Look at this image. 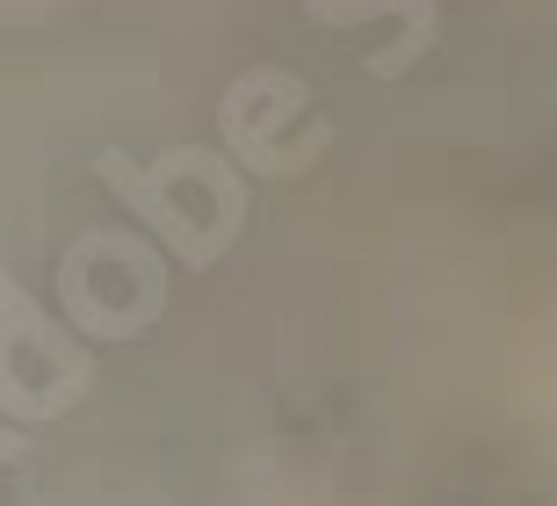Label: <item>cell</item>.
<instances>
[{
	"mask_svg": "<svg viewBox=\"0 0 557 506\" xmlns=\"http://www.w3.org/2000/svg\"><path fill=\"white\" fill-rule=\"evenodd\" d=\"M305 101H311V87L289 81V73H269V65L261 73H239L225 87V101H218V138H225V152L247 166L253 182H289V174H305L333 145V123H319L305 145L283 138V123L305 116Z\"/></svg>",
	"mask_w": 557,
	"mask_h": 506,
	"instance_id": "3",
	"label": "cell"
},
{
	"mask_svg": "<svg viewBox=\"0 0 557 506\" xmlns=\"http://www.w3.org/2000/svg\"><path fill=\"white\" fill-rule=\"evenodd\" d=\"M73 391L65 384H29V377H22L15 369V341H8V333H0V412H15V420H59V412H73Z\"/></svg>",
	"mask_w": 557,
	"mask_h": 506,
	"instance_id": "6",
	"label": "cell"
},
{
	"mask_svg": "<svg viewBox=\"0 0 557 506\" xmlns=\"http://www.w3.org/2000/svg\"><path fill=\"white\" fill-rule=\"evenodd\" d=\"M0 464H29V434L22 427H0Z\"/></svg>",
	"mask_w": 557,
	"mask_h": 506,
	"instance_id": "7",
	"label": "cell"
},
{
	"mask_svg": "<svg viewBox=\"0 0 557 506\" xmlns=\"http://www.w3.org/2000/svg\"><path fill=\"white\" fill-rule=\"evenodd\" d=\"M0 325L15 333V347H29V355H37L59 384H73L87 398V384H95V355H87L81 333H73L65 319H51V311H44V304L29 297L15 275H8V268H0Z\"/></svg>",
	"mask_w": 557,
	"mask_h": 506,
	"instance_id": "4",
	"label": "cell"
},
{
	"mask_svg": "<svg viewBox=\"0 0 557 506\" xmlns=\"http://www.w3.org/2000/svg\"><path fill=\"white\" fill-rule=\"evenodd\" d=\"M305 8H311L319 22H333V29L370 22V15H398V22H406V37H398L392 51H376V59H370L376 81H398V73H406V65H413L420 51L434 44V0H305Z\"/></svg>",
	"mask_w": 557,
	"mask_h": 506,
	"instance_id": "5",
	"label": "cell"
},
{
	"mask_svg": "<svg viewBox=\"0 0 557 506\" xmlns=\"http://www.w3.org/2000/svg\"><path fill=\"white\" fill-rule=\"evenodd\" d=\"M95 182L182 268H218L247 232V166L232 152L174 145L152 166H138L131 152H95Z\"/></svg>",
	"mask_w": 557,
	"mask_h": 506,
	"instance_id": "1",
	"label": "cell"
},
{
	"mask_svg": "<svg viewBox=\"0 0 557 506\" xmlns=\"http://www.w3.org/2000/svg\"><path fill=\"white\" fill-rule=\"evenodd\" d=\"M59 311L87 341H145L166 311V261L160 246L124 232V224H95L65 246L59 261Z\"/></svg>",
	"mask_w": 557,
	"mask_h": 506,
	"instance_id": "2",
	"label": "cell"
}]
</instances>
